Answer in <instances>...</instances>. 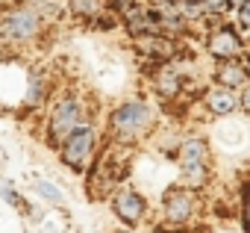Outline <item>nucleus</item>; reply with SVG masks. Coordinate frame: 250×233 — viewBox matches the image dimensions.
<instances>
[{
  "instance_id": "nucleus-1",
  "label": "nucleus",
  "mask_w": 250,
  "mask_h": 233,
  "mask_svg": "<svg viewBox=\"0 0 250 233\" xmlns=\"http://www.w3.org/2000/svg\"><path fill=\"white\" fill-rule=\"evenodd\" d=\"M153 130V109L147 100H124L109 112V133L121 145H133Z\"/></svg>"
},
{
  "instance_id": "nucleus-2",
  "label": "nucleus",
  "mask_w": 250,
  "mask_h": 233,
  "mask_svg": "<svg viewBox=\"0 0 250 233\" xmlns=\"http://www.w3.org/2000/svg\"><path fill=\"white\" fill-rule=\"evenodd\" d=\"M88 118V109H85V100L74 92H65L59 94L53 103H50V112H47V145L50 148H59L65 136H71L77 127H83Z\"/></svg>"
},
{
  "instance_id": "nucleus-3",
  "label": "nucleus",
  "mask_w": 250,
  "mask_h": 233,
  "mask_svg": "<svg viewBox=\"0 0 250 233\" xmlns=\"http://www.w3.org/2000/svg\"><path fill=\"white\" fill-rule=\"evenodd\" d=\"M0 30H3L6 45L12 47H24L33 45L42 33H44V18L33 3H18L0 12Z\"/></svg>"
},
{
  "instance_id": "nucleus-4",
  "label": "nucleus",
  "mask_w": 250,
  "mask_h": 233,
  "mask_svg": "<svg viewBox=\"0 0 250 233\" xmlns=\"http://www.w3.org/2000/svg\"><path fill=\"white\" fill-rule=\"evenodd\" d=\"M56 151H59L62 165L71 168L74 174L88 171V165H91V160H94V154H97V127H94L91 121H85V124L77 127L71 136H65Z\"/></svg>"
},
{
  "instance_id": "nucleus-5",
  "label": "nucleus",
  "mask_w": 250,
  "mask_h": 233,
  "mask_svg": "<svg viewBox=\"0 0 250 233\" xmlns=\"http://www.w3.org/2000/svg\"><path fill=\"white\" fill-rule=\"evenodd\" d=\"M177 160H180L186 186L197 189L209 180V142L206 139H200V136L186 139L177 151Z\"/></svg>"
},
{
  "instance_id": "nucleus-6",
  "label": "nucleus",
  "mask_w": 250,
  "mask_h": 233,
  "mask_svg": "<svg viewBox=\"0 0 250 233\" xmlns=\"http://www.w3.org/2000/svg\"><path fill=\"white\" fill-rule=\"evenodd\" d=\"M206 53L215 59V62H224V59H241L247 53V42L241 39V33L232 27V24H218L209 39H206Z\"/></svg>"
},
{
  "instance_id": "nucleus-7",
  "label": "nucleus",
  "mask_w": 250,
  "mask_h": 233,
  "mask_svg": "<svg viewBox=\"0 0 250 233\" xmlns=\"http://www.w3.org/2000/svg\"><path fill=\"white\" fill-rule=\"evenodd\" d=\"M112 212H115V218H118L124 227H133V230H136V227L145 221V215H147V201H145V195H139L136 189L121 186V189L112 192Z\"/></svg>"
},
{
  "instance_id": "nucleus-8",
  "label": "nucleus",
  "mask_w": 250,
  "mask_h": 233,
  "mask_svg": "<svg viewBox=\"0 0 250 233\" xmlns=\"http://www.w3.org/2000/svg\"><path fill=\"white\" fill-rule=\"evenodd\" d=\"M162 212L171 224H188L197 215V195L191 186H174L162 195Z\"/></svg>"
},
{
  "instance_id": "nucleus-9",
  "label": "nucleus",
  "mask_w": 250,
  "mask_h": 233,
  "mask_svg": "<svg viewBox=\"0 0 250 233\" xmlns=\"http://www.w3.org/2000/svg\"><path fill=\"white\" fill-rule=\"evenodd\" d=\"M212 80H215V86L241 92V89L250 83V71H247V65H244L241 59H224V62H215Z\"/></svg>"
},
{
  "instance_id": "nucleus-10",
  "label": "nucleus",
  "mask_w": 250,
  "mask_h": 233,
  "mask_svg": "<svg viewBox=\"0 0 250 233\" xmlns=\"http://www.w3.org/2000/svg\"><path fill=\"white\" fill-rule=\"evenodd\" d=\"M136 47L150 56V59H159V62H168L177 56V42L165 33H150V36H136Z\"/></svg>"
},
{
  "instance_id": "nucleus-11",
  "label": "nucleus",
  "mask_w": 250,
  "mask_h": 233,
  "mask_svg": "<svg viewBox=\"0 0 250 233\" xmlns=\"http://www.w3.org/2000/svg\"><path fill=\"white\" fill-rule=\"evenodd\" d=\"M153 89H156L159 97L174 100V97H180V92H183V74L174 71V68H168V65L162 62V65L156 68V74H153Z\"/></svg>"
},
{
  "instance_id": "nucleus-12",
  "label": "nucleus",
  "mask_w": 250,
  "mask_h": 233,
  "mask_svg": "<svg viewBox=\"0 0 250 233\" xmlns=\"http://www.w3.org/2000/svg\"><path fill=\"white\" fill-rule=\"evenodd\" d=\"M203 100H206V109H209L212 115H232V112L238 109V92L224 89V86L209 89V92L203 94Z\"/></svg>"
},
{
  "instance_id": "nucleus-13",
  "label": "nucleus",
  "mask_w": 250,
  "mask_h": 233,
  "mask_svg": "<svg viewBox=\"0 0 250 233\" xmlns=\"http://www.w3.org/2000/svg\"><path fill=\"white\" fill-rule=\"evenodd\" d=\"M33 192L47 207H65V192L56 183H50V180H33Z\"/></svg>"
},
{
  "instance_id": "nucleus-14",
  "label": "nucleus",
  "mask_w": 250,
  "mask_h": 233,
  "mask_svg": "<svg viewBox=\"0 0 250 233\" xmlns=\"http://www.w3.org/2000/svg\"><path fill=\"white\" fill-rule=\"evenodd\" d=\"M65 9H68L74 18L91 21V18H94V15H100L106 6H103V0H65Z\"/></svg>"
},
{
  "instance_id": "nucleus-15",
  "label": "nucleus",
  "mask_w": 250,
  "mask_h": 233,
  "mask_svg": "<svg viewBox=\"0 0 250 233\" xmlns=\"http://www.w3.org/2000/svg\"><path fill=\"white\" fill-rule=\"evenodd\" d=\"M30 106H39V103H44L47 100V83H44V77L42 74H33L30 80H27V97H24Z\"/></svg>"
},
{
  "instance_id": "nucleus-16",
  "label": "nucleus",
  "mask_w": 250,
  "mask_h": 233,
  "mask_svg": "<svg viewBox=\"0 0 250 233\" xmlns=\"http://www.w3.org/2000/svg\"><path fill=\"white\" fill-rule=\"evenodd\" d=\"M200 9H203V18H224L232 12L229 0H200Z\"/></svg>"
},
{
  "instance_id": "nucleus-17",
  "label": "nucleus",
  "mask_w": 250,
  "mask_h": 233,
  "mask_svg": "<svg viewBox=\"0 0 250 233\" xmlns=\"http://www.w3.org/2000/svg\"><path fill=\"white\" fill-rule=\"evenodd\" d=\"M0 198H3V204H9V207H18V210H24V212L30 210V207H27V201L18 195V189H15L12 183H3V186H0Z\"/></svg>"
},
{
  "instance_id": "nucleus-18",
  "label": "nucleus",
  "mask_w": 250,
  "mask_h": 233,
  "mask_svg": "<svg viewBox=\"0 0 250 233\" xmlns=\"http://www.w3.org/2000/svg\"><path fill=\"white\" fill-rule=\"evenodd\" d=\"M241 227L244 233H250V180L241 189Z\"/></svg>"
},
{
  "instance_id": "nucleus-19",
  "label": "nucleus",
  "mask_w": 250,
  "mask_h": 233,
  "mask_svg": "<svg viewBox=\"0 0 250 233\" xmlns=\"http://www.w3.org/2000/svg\"><path fill=\"white\" fill-rule=\"evenodd\" d=\"M235 18H238V30L250 33V0H244V3L235 9Z\"/></svg>"
},
{
  "instance_id": "nucleus-20",
  "label": "nucleus",
  "mask_w": 250,
  "mask_h": 233,
  "mask_svg": "<svg viewBox=\"0 0 250 233\" xmlns=\"http://www.w3.org/2000/svg\"><path fill=\"white\" fill-rule=\"evenodd\" d=\"M238 109H244V112L250 115V83L238 92Z\"/></svg>"
},
{
  "instance_id": "nucleus-21",
  "label": "nucleus",
  "mask_w": 250,
  "mask_h": 233,
  "mask_svg": "<svg viewBox=\"0 0 250 233\" xmlns=\"http://www.w3.org/2000/svg\"><path fill=\"white\" fill-rule=\"evenodd\" d=\"M9 50V45H6V39H3V30H0V53H6Z\"/></svg>"
},
{
  "instance_id": "nucleus-22",
  "label": "nucleus",
  "mask_w": 250,
  "mask_h": 233,
  "mask_svg": "<svg viewBox=\"0 0 250 233\" xmlns=\"http://www.w3.org/2000/svg\"><path fill=\"white\" fill-rule=\"evenodd\" d=\"M241 3H244V0H229V6H232V9H238Z\"/></svg>"
},
{
  "instance_id": "nucleus-23",
  "label": "nucleus",
  "mask_w": 250,
  "mask_h": 233,
  "mask_svg": "<svg viewBox=\"0 0 250 233\" xmlns=\"http://www.w3.org/2000/svg\"><path fill=\"white\" fill-rule=\"evenodd\" d=\"M115 233H133V227H121V230H115Z\"/></svg>"
}]
</instances>
